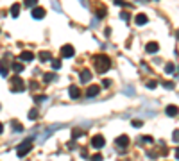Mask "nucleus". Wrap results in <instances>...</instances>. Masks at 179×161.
Wrapping results in <instances>:
<instances>
[{"mask_svg": "<svg viewBox=\"0 0 179 161\" xmlns=\"http://www.w3.org/2000/svg\"><path fill=\"white\" fill-rule=\"evenodd\" d=\"M109 66H111V64H109V57H107V56H97V57H95V68H97L99 74L107 72Z\"/></svg>", "mask_w": 179, "mask_h": 161, "instance_id": "1", "label": "nucleus"}, {"mask_svg": "<svg viewBox=\"0 0 179 161\" xmlns=\"http://www.w3.org/2000/svg\"><path fill=\"white\" fill-rule=\"evenodd\" d=\"M31 149H32V141H31V140H25V141H21L20 145H18V150H16L18 158H23V156H27Z\"/></svg>", "mask_w": 179, "mask_h": 161, "instance_id": "2", "label": "nucleus"}, {"mask_svg": "<svg viewBox=\"0 0 179 161\" xmlns=\"http://www.w3.org/2000/svg\"><path fill=\"white\" fill-rule=\"evenodd\" d=\"M104 143H106V140H104V136H100V134H95L93 140H91V145H93L95 149H102Z\"/></svg>", "mask_w": 179, "mask_h": 161, "instance_id": "3", "label": "nucleus"}, {"mask_svg": "<svg viewBox=\"0 0 179 161\" xmlns=\"http://www.w3.org/2000/svg\"><path fill=\"white\" fill-rule=\"evenodd\" d=\"M13 91H16V93L23 91V81H21L20 77H14L13 79Z\"/></svg>", "mask_w": 179, "mask_h": 161, "instance_id": "4", "label": "nucleus"}, {"mask_svg": "<svg viewBox=\"0 0 179 161\" xmlns=\"http://www.w3.org/2000/svg\"><path fill=\"white\" fill-rule=\"evenodd\" d=\"M74 54H75V50H74L72 45H64L63 48H61V56H63V57H72Z\"/></svg>", "mask_w": 179, "mask_h": 161, "instance_id": "5", "label": "nucleus"}, {"mask_svg": "<svg viewBox=\"0 0 179 161\" xmlns=\"http://www.w3.org/2000/svg\"><path fill=\"white\" fill-rule=\"evenodd\" d=\"M45 16V9L43 7H32V18L34 20H41Z\"/></svg>", "mask_w": 179, "mask_h": 161, "instance_id": "6", "label": "nucleus"}, {"mask_svg": "<svg viewBox=\"0 0 179 161\" xmlns=\"http://www.w3.org/2000/svg\"><path fill=\"white\" fill-rule=\"evenodd\" d=\"M115 143L118 147H127V145H129V136H127V134H122V136H118V138L115 140Z\"/></svg>", "mask_w": 179, "mask_h": 161, "instance_id": "7", "label": "nucleus"}, {"mask_svg": "<svg viewBox=\"0 0 179 161\" xmlns=\"http://www.w3.org/2000/svg\"><path fill=\"white\" fill-rule=\"evenodd\" d=\"M145 50H147L149 54H154V52H158V50H159V45L156 41H150V43L145 45Z\"/></svg>", "mask_w": 179, "mask_h": 161, "instance_id": "8", "label": "nucleus"}, {"mask_svg": "<svg viewBox=\"0 0 179 161\" xmlns=\"http://www.w3.org/2000/svg\"><path fill=\"white\" fill-rule=\"evenodd\" d=\"M90 81H91V72H90V70H83V72H81V82L86 84V82H90Z\"/></svg>", "mask_w": 179, "mask_h": 161, "instance_id": "9", "label": "nucleus"}, {"mask_svg": "<svg viewBox=\"0 0 179 161\" xmlns=\"http://www.w3.org/2000/svg\"><path fill=\"white\" fill-rule=\"evenodd\" d=\"M20 59L21 61H32V59H34V54H32L31 50H23V52L20 54Z\"/></svg>", "mask_w": 179, "mask_h": 161, "instance_id": "10", "label": "nucleus"}, {"mask_svg": "<svg viewBox=\"0 0 179 161\" xmlns=\"http://www.w3.org/2000/svg\"><path fill=\"white\" fill-rule=\"evenodd\" d=\"M99 91H100V86H90L86 90V97H95Z\"/></svg>", "mask_w": 179, "mask_h": 161, "instance_id": "11", "label": "nucleus"}, {"mask_svg": "<svg viewBox=\"0 0 179 161\" xmlns=\"http://www.w3.org/2000/svg\"><path fill=\"white\" fill-rule=\"evenodd\" d=\"M68 93H70V97H72V98H79V95H81V90H79L77 86H70V88H68Z\"/></svg>", "mask_w": 179, "mask_h": 161, "instance_id": "12", "label": "nucleus"}, {"mask_svg": "<svg viewBox=\"0 0 179 161\" xmlns=\"http://www.w3.org/2000/svg\"><path fill=\"white\" fill-rule=\"evenodd\" d=\"M177 113H179L177 106H167V115H169V117H176Z\"/></svg>", "mask_w": 179, "mask_h": 161, "instance_id": "13", "label": "nucleus"}, {"mask_svg": "<svg viewBox=\"0 0 179 161\" xmlns=\"http://www.w3.org/2000/svg\"><path fill=\"white\" fill-rule=\"evenodd\" d=\"M145 23H147V16L143 13H140L136 16V25H145Z\"/></svg>", "mask_w": 179, "mask_h": 161, "instance_id": "14", "label": "nucleus"}, {"mask_svg": "<svg viewBox=\"0 0 179 161\" xmlns=\"http://www.w3.org/2000/svg\"><path fill=\"white\" fill-rule=\"evenodd\" d=\"M18 14H20V4H13V6H11V16L16 18Z\"/></svg>", "mask_w": 179, "mask_h": 161, "instance_id": "15", "label": "nucleus"}, {"mask_svg": "<svg viewBox=\"0 0 179 161\" xmlns=\"http://www.w3.org/2000/svg\"><path fill=\"white\" fill-rule=\"evenodd\" d=\"M11 125H13V131H16V132H21V131H23V125H21L20 122H16V120H13Z\"/></svg>", "mask_w": 179, "mask_h": 161, "instance_id": "16", "label": "nucleus"}, {"mask_svg": "<svg viewBox=\"0 0 179 161\" xmlns=\"http://www.w3.org/2000/svg\"><path fill=\"white\" fill-rule=\"evenodd\" d=\"M7 74H9V68H7V64L0 63V75H2V77H7Z\"/></svg>", "mask_w": 179, "mask_h": 161, "instance_id": "17", "label": "nucleus"}, {"mask_svg": "<svg viewBox=\"0 0 179 161\" xmlns=\"http://www.w3.org/2000/svg\"><path fill=\"white\" fill-rule=\"evenodd\" d=\"M38 115H40L38 107H32L31 111H29V118H31V120H34V118H38Z\"/></svg>", "mask_w": 179, "mask_h": 161, "instance_id": "18", "label": "nucleus"}, {"mask_svg": "<svg viewBox=\"0 0 179 161\" xmlns=\"http://www.w3.org/2000/svg\"><path fill=\"white\" fill-rule=\"evenodd\" d=\"M13 70H14L16 74H20L21 70H23V64L21 63H13Z\"/></svg>", "mask_w": 179, "mask_h": 161, "instance_id": "19", "label": "nucleus"}, {"mask_svg": "<svg viewBox=\"0 0 179 161\" xmlns=\"http://www.w3.org/2000/svg\"><path fill=\"white\" fill-rule=\"evenodd\" d=\"M174 70H176L174 63H167V66H165V72H167V74H174Z\"/></svg>", "mask_w": 179, "mask_h": 161, "instance_id": "20", "label": "nucleus"}, {"mask_svg": "<svg viewBox=\"0 0 179 161\" xmlns=\"http://www.w3.org/2000/svg\"><path fill=\"white\" fill-rule=\"evenodd\" d=\"M50 57H52L50 52H40V59H41V61H49Z\"/></svg>", "mask_w": 179, "mask_h": 161, "instance_id": "21", "label": "nucleus"}, {"mask_svg": "<svg viewBox=\"0 0 179 161\" xmlns=\"http://www.w3.org/2000/svg\"><path fill=\"white\" fill-rule=\"evenodd\" d=\"M79 136H83V131H81V129H74V131H72V138H79Z\"/></svg>", "mask_w": 179, "mask_h": 161, "instance_id": "22", "label": "nucleus"}, {"mask_svg": "<svg viewBox=\"0 0 179 161\" xmlns=\"http://www.w3.org/2000/svg\"><path fill=\"white\" fill-rule=\"evenodd\" d=\"M43 81H45V82H52L54 81V74H45L43 75Z\"/></svg>", "mask_w": 179, "mask_h": 161, "instance_id": "23", "label": "nucleus"}, {"mask_svg": "<svg viewBox=\"0 0 179 161\" xmlns=\"http://www.w3.org/2000/svg\"><path fill=\"white\" fill-rule=\"evenodd\" d=\"M45 100H47V97H45V95H36V97H34V102H36V104L45 102Z\"/></svg>", "mask_w": 179, "mask_h": 161, "instance_id": "24", "label": "nucleus"}, {"mask_svg": "<svg viewBox=\"0 0 179 161\" xmlns=\"http://www.w3.org/2000/svg\"><path fill=\"white\" fill-rule=\"evenodd\" d=\"M106 13H107L106 7H99V9H97V16H99V18H102V16H106Z\"/></svg>", "mask_w": 179, "mask_h": 161, "instance_id": "25", "label": "nucleus"}, {"mask_svg": "<svg viewBox=\"0 0 179 161\" xmlns=\"http://www.w3.org/2000/svg\"><path fill=\"white\" fill-rule=\"evenodd\" d=\"M52 68L54 70H59V68H61V61H59V59H54L52 61Z\"/></svg>", "mask_w": 179, "mask_h": 161, "instance_id": "26", "label": "nucleus"}, {"mask_svg": "<svg viewBox=\"0 0 179 161\" xmlns=\"http://www.w3.org/2000/svg\"><path fill=\"white\" fill-rule=\"evenodd\" d=\"M36 4H38V0H25L27 7H36Z\"/></svg>", "mask_w": 179, "mask_h": 161, "instance_id": "27", "label": "nucleus"}, {"mask_svg": "<svg viewBox=\"0 0 179 161\" xmlns=\"http://www.w3.org/2000/svg\"><path fill=\"white\" fill-rule=\"evenodd\" d=\"M115 4L116 6H122V7H131V6H129L127 2H124V0H115Z\"/></svg>", "mask_w": 179, "mask_h": 161, "instance_id": "28", "label": "nucleus"}, {"mask_svg": "<svg viewBox=\"0 0 179 161\" xmlns=\"http://www.w3.org/2000/svg\"><path fill=\"white\" fill-rule=\"evenodd\" d=\"M156 86H158V82H156L154 79H152V81H147V88H150V90H152V88H156Z\"/></svg>", "mask_w": 179, "mask_h": 161, "instance_id": "29", "label": "nucleus"}, {"mask_svg": "<svg viewBox=\"0 0 179 161\" xmlns=\"http://www.w3.org/2000/svg\"><path fill=\"white\" fill-rule=\"evenodd\" d=\"M131 124H133V127H142V125H143V122H142V120H133Z\"/></svg>", "mask_w": 179, "mask_h": 161, "instance_id": "30", "label": "nucleus"}, {"mask_svg": "<svg viewBox=\"0 0 179 161\" xmlns=\"http://www.w3.org/2000/svg\"><path fill=\"white\" fill-rule=\"evenodd\" d=\"M91 161H102V154H95V156H91Z\"/></svg>", "mask_w": 179, "mask_h": 161, "instance_id": "31", "label": "nucleus"}, {"mask_svg": "<svg viewBox=\"0 0 179 161\" xmlns=\"http://www.w3.org/2000/svg\"><path fill=\"white\" fill-rule=\"evenodd\" d=\"M172 140L179 143V131H174V134H172Z\"/></svg>", "mask_w": 179, "mask_h": 161, "instance_id": "32", "label": "nucleus"}, {"mask_svg": "<svg viewBox=\"0 0 179 161\" xmlns=\"http://www.w3.org/2000/svg\"><path fill=\"white\" fill-rule=\"evenodd\" d=\"M120 18H122L124 21H127V20H129V14H127L126 11H124V13H120Z\"/></svg>", "mask_w": 179, "mask_h": 161, "instance_id": "33", "label": "nucleus"}, {"mask_svg": "<svg viewBox=\"0 0 179 161\" xmlns=\"http://www.w3.org/2000/svg\"><path fill=\"white\" fill-rule=\"evenodd\" d=\"M165 88H167V90H170V88H174V82H170V81H167V82H165Z\"/></svg>", "mask_w": 179, "mask_h": 161, "instance_id": "34", "label": "nucleus"}, {"mask_svg": "<svg viewBox=\"0 0 179 161\" xmlns=\"http://www.w3.org/2000/svg\"><path fill=\"white\" fill-rule=\"evenodd\" d=\"M143 141H147V143H152V138H150V136H145V138H143Z\"/></svg>", "mask_w": 179, "mask_h": 161, "instance_id": "35", "label": "nucleus"}, {"mask_svg": "<svg viewBox=\"0 0 179 161\" xmlns=\"http://www.w3.org/2000/svg\"><path fill=\"white\" fill-rule=\"evenodd\" d=\"M104 34H106V36H111V29L107 27V29H106V31H104Z\"/></svg>", "mask_w": 179, "mask_h": 161, "instance_id": "36", "label": "nucleus"}, {"mask_svg": "<svg viewBox=\"0 0 179 161\" xmlns=\"http://www.w3.org/2000/svg\"><path fill=\"white\" fill-rule=\"evenodd\" d=\"M176 158H177V159H179V147H177V149H176Z\"/></svg>", "mask_w": 179, "mask_h": 161, "instance_id": "37", "label": "nucleus"}, {"mask_svg": "<svg viewBox=\"0 0 179 161\" xmlns=\"http://www.w3.org/2000/svg\"><path fill=\"white\" fill-rule=\"evenodd\" d=\"M2 131H4V125H2V124H0V134H2Z\"/></svg>", "mask_w": 179, "mask_h": 161, "instance_id": "38", "label": "nucleus"}]
</instances>
